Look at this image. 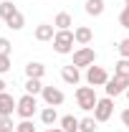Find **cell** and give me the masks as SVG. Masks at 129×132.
<instances>
[{"instance_id":"1","label":"cell","mask_w":129,"mask_h":132,"mask_svg":"<svg viewBox=\"0 0 129 132\" xmlns=\"http://www.w3.org/2000/svg\"><path fill=\"white\" fill-rule=\"evenodd\" d=\"M96 86H79L76 89V104H79V109L84 112H94V107H96Z\"/></svg>"},{"instance_id":"2","label":"cell","mask_w":129,"mask_h":132,"mask_svg":"<svg viewBox=\"0 0 129 132\" xmlns=\"http://www.w3.org/2000/svg\"><path fill=\"white\" fill-rule=\"evenodd\" d=\"M73 43H76L73 31H56V36H53V51L56 53H61V56L71 53L73 51Z\"/></svg>"},{"instance_id":"3","label":"cell","mask_w":129,"mask_h":132,"mask_svg":"<svg viewBox=\"0 0 129 132\" xmlns=\"http://www.w3.org/2000/svg\"><path fill=\"white\" fill-rule=\"evenodd\" d=\"M35 112H38V99L33 97V94H23V97L18 99L15 114L20 117V119H31Z\"/></svg>"},{"instance_id":"4","label":"cell","mask_w":129,"mask_h":132,"mask_svg":"<svg viewBox=\"0 0 129 132\" xmlns=\"http://www.w3.org/2000/svg\"><path fill=\"white\" fill-rule=\"evenodd\" d=\"M96 64V51L91 48V46H81V48L73 51V66H79V69H89V66Z\"/></svg>"},{"instance_id":"5","label":"cell","mask_w":129,"mask_h":132,"mask_svg":"<svg viewBox=\"0 0 129 132\" xmlns=\"http://www.w3.org/2000/svg\"><path fill=\"white\" fill-rule=\"evenodd\" d=\"M114 114V99L112 97H104L96 102V107H94V119L96 122H109Z\"/></svg>"},{"instance_id":"6","label":"cell","mask_w":129,"mask_h":132,"mask_svg":"<svg viewBox=\"0 0 129 132\" xmlns=\"http://www.w3.org/2000/svg\"><path fill=\"white\" fill-rule=\"evenodd\" d=\"M109 79H112V76L106 74L104 66H89V69H86V84H89V86H106Z\"/></svg>"},{"instance_id":"7","label":"cell","mask_w":129,"mask_h":132,"mask_svg":"<svg viewBox=\"0 0 129 132\" xmlns=\"http://www.w3.org/2000/svg\"><path fill=\"white\" fill-rule=\"evenodd\" d=\"M104 89H106V97H119V94H127V89H129V79L127 76H116V74H114L112 79H109V81H106V86H104Z\"/></svg>"},{"instance_id":"8","label":"cell","mask_w":129,"mask_h":132,"mask_svg":"<svg viewBox=\"0 0 129 132\" xmlns=\"http://www.w3.org/2000/svg\"><path fill=\"white\" fill-rule=\"evenodd\" d=\"M41 97H43V102H46V107H61V104L66 102V94L58 89V86H43Z\"/></svg>"},{"instance_id":"9","label":"cell","mask_w":129,"mask_h":132,"mask_svg":"<svg viewBox=\"0 0 129 132\" xmlns=\"http://www.w3.org/2000/svg\"><path fill=\"white\" fill-rule=\"evenodd\" d=\"M15 107H18V99L13 94H8V92L0 94V117H13Z\"/></svg>"},{"instance_id":"10","label":"cell","mask_w":129,"mask_h":132,"mask_svg":"<svg viewBox=\"0 0 129 132\" xmlns=\"http://www.w3.org/2000/svg\"><path fill=\"white\" fill-rule=\"evenodd\" d=\"M61 79H63L66 84H71V86H76V84L81 81V71H79V66H73V64H68L61 69Z\"/></svg>"},{"instance_id":"11","label":"cell","mask_w":129,"mask_h":132,"mask_svg":"<svg viewBox=\"0 0 129 132\" xmlns=\"http://www.w3.org/2000/svg\"><path fill=\"white\" fill-rule=\"evenodd\" d=\"M35 41H53V36H56V26H51V23H41V26H35Z\"/></svg>"},{"instance_id":"12","label":"cell","mask_w":129,"mask_h":132,"mask_svg":"<svg viewBox=\"0 0 129 132\" xmlns=\"http://www.w3.org/2000/svg\"><path fill=\"white\" fill-rule=\"evenodd\" d=\"M73 38H76L79 46H89V43L94 41V31H91L89 26H79V28L73 31Z\"/></svg>"},{"instance_id":"13","label":"cell","mask_w":129,"mask_h":132,"mask_svg":"<svg viewBox=\"0 0 129 132\" xmlns=\"http://www.w3.org/2000/svg\"><path fill=\"white\" fill-rule=\"evenodd\" d=\"M43 74H46V66L41 61H28L25 64V76L28 79H43Z\"/></svg>"},{"instance_id":"14","label":"cell","mask_w":129,"mask_h":132,"mask_svg":"<svg viewBox=\"0 0 129 132\" xmlns=\"http://www.w3.org/2000/svg\"><path fill=\"white\" fill-rule=\"evenodd\" d=\"M41 122H43L46 127H53V125L58 122V112H56V107H43V109H41Z\"/></svg>"},{"instance_id":"15","label":"cell","mask_w":129,"mask_h":132,"mask_svg":"<svg viewBox=\"0 0 129 132\" xmlns=\"http://www.w3.org/2000/svg\"><path fill=\"white\" fill-rule=\"evenodd\" d=\"M104 8H106V5H104V0H86V3H84V10H86L89 15H94V18L101 15V13H104Z\"/></svg>"},{"instance_id":"16","label":"cell","mask_w":129,"mask_h":132,"mask_svg":"<svg viewBox=\"0 0 129 132\" xmlns=\"http://www.w3.org/2000/svg\"><path fill=\"white\" fill-rule=\"evenodd\" d=\"M53 26H56V31H71L73 18L68 15V13H58V15L53 18Z\"/></svg>"},{"instance_id":"17","label":"cell","mask_w":129,"mask_h":132,"mask_svg":"<svg viewBox=\"0 0 129 132\" xmlns=\"http://www.w3.org/2000/svg\"><path fill=\"white\" fill-rule=\"evenodd\" d=\"M79 125H81V119L73 117V114L61 117V130H63V132H79Z\"/></svg>"},{"instance_id":"18","label":"cell","mask_w":129,"mask_h":132,"mask_svg":"<svg viewBox=\"0 0 129 132\" xmlns=\"http://www.w3.org/2000/svg\"><path fill=\"white\" fill-rule=\"evenodd\" d=\"M15 13H18V8L13 5V3H10V0H3V3H0V18H3V20L13 18Z\"/></svg>"},{"instance_id":"19","label":"cell","mask_w":129,"mask_h":132,"mask_svg":"<svg viewBox=\"0 0 129 132\" xmlns=\"http://www.w3.org/2000/svg\"><path fill=\"white\" fill-rule=\"evenodd\" d=\"M23 89H25V94H33V97H38V94L43 92V84H41V79H28Z\"/></svg>"},{"instance_id":"20","label":"cell","mask_w":129,"mask_h":132,"mask_svg":"<svg viewBox=\"0 0 129 132\" xmlns=\"http://www.w3.org/2000/svg\"><path fill=\"white\" fill-rule=\"evenodd\" d=\"M5 23H8V28H13V31H20V28L25 26V18H23V13L18 10L15 15H13V18H8Z\"/></svg>"},{"instance_id":"21","label":"cell","mask_w":129,"mask_h":132,"mask_svg":"<svg viewBox=\"0 0 129 132\" xmlns=\"http://www.w3.org/2000/svg\"><path fill=\"white\" fill-rule=\"evenodd\" d=\"M99 122L94 119V117H84L81 119V125H79V132H96L99 127H96Z\"/></svg>"},{"instance_id":"22","label":"cell","mask_w":129,"mask_h":132,"mask_svg":"<svg viewBox=\"0 0 129 132\" xmlns=\"http://www.w3.org/2000/svg\"><path fill=\"white\" fill-rule=\"evenodd\" d=\"M114 74H116V76H127V79H129V59H119V61L114 64Z\"/></svg>"},{"instance_id":"23","label":"cell","mask_w":129,"mask_h":132,"mask_svg":"<svg viewBox=\"0 0 129 132\" xmlns=\"http://www.w3.org/2000/svg\"><path fill=\"white\" fill-rule=\"evenodd\" d=\"M0 132H15L13 117H0Z\"/></svg>"},{"instance_id":"24","label":"cell","mask_w":129,"mask_h":132,"mask_svg":"<svg viewBox=\"0 0 129 132\" xmlns=\"http://www.w3.org/2000/svg\"><path fill=\"white\" fill-rule=\"evenodd\" d=\"M15 132H35V125L31 119H23L20 125H15Z\"/></svg>"},{"instance_id":"25","label":"cell","mask_w":129,"mask_h":132,"mask_svg":"<svg viewBox=\"0 0 129 132\" xmlns=\"http://www.w3.org/2000/svg\"><path fill=\"white\" fill-rule=\"evenodd\" d=\"M116 48H119V56H122V59H129V38L119 41V46H116Z\"/></svg>"},{"instance_id":"26","label":"cell","mask_w":129,"mask_h":132,"mask_svg":"<svg viewBox=\"0 0 129 132\" xmlns=\"http://www.w3.org/2000/svg\"><path fill=\"white\" fill-rule=\"evenodd\" d=\"M119 26H122V28H129V8L127 5H124V10L119 13Z\"/></svg>"},{"instance_id":"27","label":"cell","mask_w":129,"mask_h":132,"mask_svg":"<svg viewBox=\"0 0 129 132\" xmlns=\"http://www.w3.org/2000/svg\"><path fill=\"white\" fill-rule=\"evenodd\" d=\"M10 48H13L10 41L8 38H0V56H10Z\"/></svg>"},{"instance_id":"28","label":"cell","mask_w":129,"mask_h":132,"mask_svg":"<svg viewBox=\"0 0 129 132\" xmlns=\"http://www.w3.org/2000/svg\"><path fill=\"white\" fill-rule=\"evenodd\" d=\"M10 71V56H0V74Z\"/></svg>"},{"instance_id":"29","label":"cell","mask_w":129,"mask_h":132,"mask_svg":"<svg viewBox=\"0 0 129 132\" xmlns=\"http://www.w3.org/2000/svg\"><path fill=\"white\" fill-rule=\"evenodd\" d=\"M122 125H124V127H127V132H129V109H124V112H122Z\"/></svg>"},{"instance_id":"30","label":"cell","mask_w":129,"mask_h":132,"mask_svg":"<svg viewBox=\"0 0 129 132\" xmlns=\"http://www.w3.org/2000/svg\"><path fill=\"white\" fill-rule=\"evenodd\" d=\"M46 132H63V130H61V127H48Z\"/></svg>"},{"instance_id":"31","label":"cell","mask_w":129,"mask_h":132,"mask_svg":"<svg viewBox=\"0 0 129 132\" xmlns=\"http://www.w3.org/2000/svg\"><path fill=\"white\" fill-rule=\"evenodd\" d=\"M5 86H8V84H5V81H3V79H0V94L5 92Z\"/></svg>"},{"instance_id":"32","label":"cell","mask_w":129,"mask_h":132,"mask_svg":"<svg viewBox=\"0 0 129 132\" xmlns=\"http://www.w3.org/2000/svg\"><path fill=\"white\" fill-rule=\"evenodd\" d=\"M124 5H127V8H129V0H124Z\"/></svg>"},{"instance_id":"33","label":"cell","mask_w":129,"mask_h":132,"mask_svg":"<svg viewBox=\"0 0 129 132\" xmlns=\"http://www.w3.org/2000/svg\"><path fill=\"white\" fill-rule=\"evenodd\" d=\"M127 99H129V89H127Z\"/></svg>"}]
</instances>
